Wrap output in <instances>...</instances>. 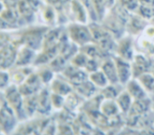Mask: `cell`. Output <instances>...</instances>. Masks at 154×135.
Listing matches in <instances>:
<instances>
[{
    "instance_id": "obj_1",
    "label": "cell",
    "mask_w": 154,
    "mask_h": 135,
    "mask_svg": "<svg viewBox=\"0 0 154 135\" xmlns=\"http://www.w3.org/2000/svg\"><path fill=\"white\" fill-rule=\"evenodd\" d=\"M134 47L136 53L145 55L154 63V26L150 22L141 34L134 37Z\"/></svg>"
},
{
    "instance_id": "obj_2",
    "label": "cell",
    "mask_w": 154,
    "mask_h": 135,
    "mask_svg": "<svg viewBox=\"0 0 154 135\" xmlns=\"http://www.w3.org/2000/svg\"><path fill=\"white\" fill-rule=\"evenodd\" d=\"M65 32L70 41H72L79 48L94 43L89 24L70 22L65 26Z\"/></svg>"
},
{
    "instance_id": "obj_3",
    "label": "cell",
    "mask_w": 154,
    "mask_h": 135,
    "mask_svg": "<svg viewBox=\"0 0 154 135\" xmlns=\"http://www.w3.org/2000/svg\"><path fill=\"white\" fill-rule=\"evenodd\" d=\"M5 100L8 105L17 113L18 116L20 121H26V116L25 113V109H24V101L25 97L21 94L20 90L17 85L11 84L5 92Z\"/></svg>"
},
{
    "instance_id": "obj_4",
    "label": "cell",
    "mask_w": 154,
    "mask_h": 135,
    "mask_svg": "<svg viewBox=\"0 0 154 135\" xmlns=\"http://www.w3.org/2000/svg\"><path fill=\"white\" fill-rule=\"evenodd\" d=\"M20 122L17 113L6 103L0 109V129L6 135H12Z\"/></svg>"
},
{
    "instance_id": "obj_5",
    "label": "cell",
    "mask_w": 154,
    "mask_h": 135,
    "mask_svg": "<svg viewBox=\"0 0 154 135\" xmlns=\"http://www.w3.org/2000/svg\"><path fill=\"white\" fill-rule=\"evenodd\" d=\"M136 54L134 47V38L130 35L125 34L122 37L117 40L115 54L121 58L131 62Z\"/></svg>"
},
{
    "instance_id": "obj_6",
    "label": "cell",
    "mask_w": 154,
    "mask_h": 135,
    "mask_svg": "<svg viewBox=\"0 0 154 135\" xmlns=\"http://www.w3.org/2000/svg\"><path fill=\"white\" fill-rule=\"evenodd\" d=\"M153 64L145 55L136 53L131 61L132 77L137 78L145 73L153 72Z\"/></svg>"
},
{
    "instance_id": "obj_7",
    "label": "cell",
    "mask_w": 154,
    "mask_h": 135,
    "mask_svg": "<svg viewBox=\"0 0 154 135\" xmlns=\"http://www.w3.org/2000/svg\"><path fill=\"white\" fill-rule=\"evenodd\" d=\"M116 70L117 75L119 79V83L122 85H125L132 77V69H131V62L127 61L123 58H121L117 55H112Z\"/></svg>"
},
{
    "instance_id": "obj_8",
    "label": "cell",
    "mask_w": 154,
    "mask_h": 135,
    "mask_svg": "<svg viewBox=\"0 0 154 135\" xmlns=\"http://www.w3.org/2000/svg\"><path fill=\"white\" fill-rule=\"evenodd\" d=\"M148 24V21L137 13L131 14L126 24V34L134 38L142 33Z\"/></svg>"
},
{
    "instance_id": "obj_9",
    "label": "cell",
    "mask_w": 154,
    "mask_h": 135,
    "mask_svg": "<svg viewBox=\"0 0 154 135\" xmlns=\"http://www.w3.org/2000/svg\"><path fill=\"white\" fill-rule=\"evenodd\" d=\"M48 86L51 93L62 95L63 97L67 96L70 93L73 91L72 84L61 74L55 75L54 78Z\"/></svg>"
},
{
    "instance_id": "obj_10",
    "label": "cell",
    "mask_w": 154,
    "mask_h": 135,
    "mask_svg": "<svg viewBox=\"0 0 154 135\" xmlns=\"http://www.w3.org/2000/svg\"><path fill=\"white\" fill-rule=\"evenodd\" d=\"M35 66L14 65L12 68L9 69L12 84L17 86L21 85L28 78V76L35 71Z\"/></svg>"
},
{
    "instance_id": "obj_11",
    "label": "cell",
    "mask_w": 154,
    "mask_h": 135,
    "mask_svg": "<svg viewBox=\"0 0 154 135\" xmlns=\"http://www.w3.org/2000/svg\"><path fill=\"white\" fill-rule=\"evenodd\" d=\"M100 69L103 72V74L107 77L110 84H121L119 83L116 66H115V63H114V60H113L112 56L107 57V58H105L104 60L102 61L101 65H100Z\"/></svg>"
},
{
    "instance_id": "obj_12",
    "label": "cell",
    "mask_w": 154,
    "mask_h": 135,
    "mask_svg": "<svg viewBox=\"0 0 154 135\" xmlns=\"http://www.w3.org/2000/svg\"><path fill=\"white\" fill-rule=\"evenodd\" d=\"M124 89L129 93V94L132 97V99L134 101L145 99V98L149 97L148 93L145 91V89L142 87L140 83L136 78H131L124 85Z\"/></svg>"
},
{
    "instance_id": "obj_13",
    "label": "cell",
    "mask_w": 154,
    "mask_h": 135,
    "mask_svg": "<svg viewBox=\"0 0 154 135\" xmlns=\"http://www.w3.org/2000/svg\"><path fill=\"white\" fill-rule=\"evenodd\" d=\"M116 101V103L120 109V111L122 112V113H128L132 103H133V99L132 97L129 94V93L123 89L120 94L119 95L116 97L115 99Z\"/></svg>"
},
{
    "instance_id": "obj_14",
    "label": "cell",
    "mask_w": 154,
    "mask_h": 135,
    "mask_svg": "<svg viewBox=\"0 0 154 135\" xmlns=\"http://www.w3.org/2000/svg\"><path fill=\"white\" fill-rule=\"evenodd\" d=\"M89 80L95 85V87L100 91L110 84L107 77L101 69H98L91 74H89Z\"/></svg>"
},
{
    "instance_id": "obj_15",
    "label": "cell",
    "mask_w": 154,
    "mask_h": 135,
    "mask_svg": "<svg viewBox=\"0 0 154 135\" xmlns=\"http://www.w3.org/2000/svg\"><path fill=\"white\" fill-rule=\"evenodd\" d=\"M12 84L9 70L0 69V92H5Z\"/></svg>"
},
{
    "instance_id": "obj_16",
    "label": "cell",
    "mask_w": 154,
    "mask_h": 135,
    "mask_svg": "<svg viewBox=\"0 0 154 135\" xmlns=\"http://www.w3.org/2000/svg\"><path fill=\"white\" fill-rule=\"evenodd\" d=\"M103 1L104 5L106 6L108 10L112 9L117 3V0H103Z\"/></svg>"
},
{
    "instance_id": "obj_17",
    "label": "cell",
    "mask_w": 154,
    "mask_h": 135,
    "mask_svg": "<svg viewBox=\"0 0 154 135\" xmlns=\"http://www.w3.org/2000/svg\"><path fill=\"white\" fill-rule=\"evenodd\" d=\"M5 103H6V100H5L4 92H0V109L4 106Z\"/></svg>"
},
{
    "instance_id": "obj_18",
    "label": "cell",
    "mask_w": 154,
    "mask_h": 135,
    "mask_svg": "<svg viewBox=\"0 0 154 135\" xmlns=\"http://www.w3.org/2000/svg\"><path fill=\"white\" fill-rule=\"evenodd\" d=\"M0 135H6V134L2 131V130H1V129H0Z\"/></svg>"
}]
</instances>
